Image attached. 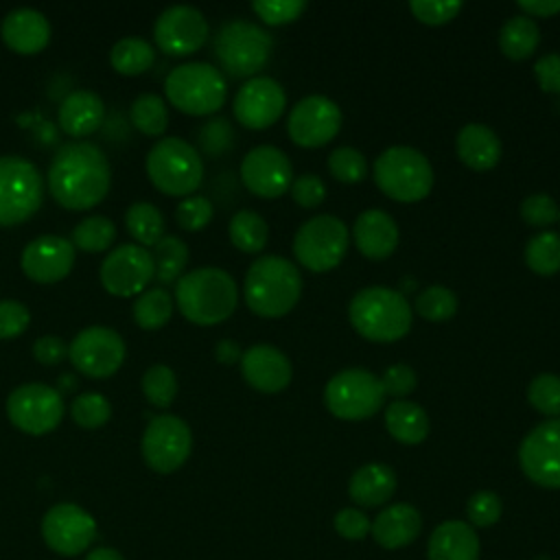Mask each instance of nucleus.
<instances>
[{"label": "nucleus", "instance_id": "nucleus-1", "mask_svg": "<svg viewBox=\"0 0 560 560\" xmlns=\"http://www.w3.org/2000/svg\"><path fill=\"white\" fill-rule=\"evenodd\" d=\"M112 182L105 153L85 140L63 144L48 166V188L52 199L66 210H90L98 206Z\"/></svg>", "mask_w": 560, "mask_h": 560}, {"label": "nucleus", "instance_id": "nucleus-2", "mask_svg": "<svg viewBox=\"0 0 560 560\" xmlns=\"http://www.w3.org/2000/svg\"><path fill=\"white\" fill-rule=\"evenodd\" d=\"M175 304L188 322L197 326H214L234 313L238 289L228 271L219 267H199L177 280Z\"/></svg>", "mask_w": 560, "mask_h": 560}, {"label": "nucleus", "instance_id": "nucleus-3", "mask_svg": "<svg viewBox=\"0 0 560 560\" xmlns=\"http://www.w3.org/2000/svg\"><path fill=\"white\" fill-rule=\"evenodd\" d=\"M243 295L260 317L287 315L302 295V276L293 262L282 256H260L245 273Z\"/></svg>", "mask_w": 560, "mask_h": 560}, {"label": "nucleus", "instance_id": "nucleus-4", "mask_svg": "<svg viewBox=\"0 0 560 560\" xmlns=\"http://www.w3.org/2000/svg\"><path fill=\"white\" fill-rule=\"evenodd\" d=\"M348 317L363 339L376 343L398 341L411 328V306L407 298L389 287L361 289L348 306Z\"/></svg>", "mask_w": 560, "mask_h": 560}, {"label": "nucleus", "instance_id": "nucleus-5", "mask_svg": "<svg viewBox=\"0 0 560 560\" xmlns=\"http://www.w3.org/2000/svg\"><path fill=\"white\" fill-rule=\"evenodd\" d=\"M164 92L175 109L188 116H208L223 107L228 83L221 70L212 63L190 61L168 72Z\"/></svg>", "mask_w": 560, "mask_h": 560}, {"label": "nucleus", "instance_id": "nucleus-6", "mask_svg": "<svg viewBox=\"0 0 560 560\" xmlns=\"http://www.w3.org/2000/svg\"><path fill=\"white\" fill-rule=\"evenodd\" d=\"M147 175L160 192L190 197L201 186L203 162L190 142L171 136L151 147L147 155Z\"/></svg>", "mask_w": 560, "mask_h": 560}, {"label": "nucleus", "instance_id": "nucleus-7", "mask_svg": "<svg viewBox=\"0 0 560 560\" xmlns=\"http://www.w3.org/2000/svg\"><path fill=\"white\" fill-rule=\"evenodd\" d=\"M374 182L389 199L413 203L431 192L433 168L418 149L389 147L374 162Z\"/></svg>", "mask_w": 560, "mask_h": 560}, {"label": "nucleus", "instance_id": "nucleus-8", "mask_svg": "<svg viewBox=\"0 0 560 560\" xmlns=\"http://www.w3.org/2000/svg\"><path fill=\"white\" fill-rule=\"evenodd\" d=\"M271 35L262 26L245 20L225 22L214 37V55L221 68L234 79L254 77L262 70L271 57Z\"/></svg>", "mask_w": 560, "mask_h": 560}, {"label": "nucleus", "instance_id": "nucleus-9", "mask_svg": "<svg viewBox=\"0 0 560 560\" xmlns=\"http://www.w3.org/2000/svg\"><path fill=\"white\" fill-rule=\"evenodd\" d=\"M44 197V182L37 166L18 155L0 158V228L31 219Z\"/></svg>", "mask_w": 560, "mask_h": 560}, {"label": "nucleus", "instance_id": "nucleus-10", "mask_svg": "<svg viewBox=\"0 0 560 560\" xmlns=\"http://www.w3.org/2000/svg\"><path fill=\"white\" fill-rule=\"evenodd\" d=\"M385 402L381 378L363 368L337 372L324 389L326 409L339 420H365Z\"/></svg>", "mask_w": 560, "mask_h": 560}, {"label": "nucleus", "instance_id": "nucleus-11", "mask_svg": "<svg viewBox=\"0 0 560 560\" xmlns=\"http://www.w3.org/2000/svg\"><path fill=\"white\" fill-rule=\"evenodd\" d=\"M350 232L332 214H317L304 221L293 236V254L300 265L315 273L335 269L348 252Z\"/></svg>", "mask_w": 560, "mask_h": 560}, {"label": "nucleus", "instance_id": "nucleus-12", "mask_svg": "<svg viewBox=\"0 0 560 560\" xmlns=\"http://www.w3.org/2000/svg\"><path fill=\"white\" fill-rule=\"evenodd\" d=\"M61 394L46 383H26L15 387L7 398V416L13 427L28 435L52 431L63 418Z\"/></svg>", "mask_w": 560, "mask_h": 560}, {"label": "nucleus", "instance_id": "nucleus-13", "mask_svg": "<svg viewBox=\"0 0 560 560\" xmlns=\"http://www.w3.org/2000/svg\"><path fill=\"white\" fill-rule=\"evenodd\" d=\"M142 457L155 472H175L190 455L192 433L188 424L171 413L155 416L142 433Z\"/></svg>", "mask_w": 560, "mask_h": 560}, {"label": "nucleus", "instance_id": "nucleus-14", "mask_svg": "<svg viewBox=\"0 0 560 560\" xmlns=\"http://www.w3.org/2000/svg\"><path fill=\"white\" fill-rule=\"evenodd\" d=\"M98 276L107 293L116 298H131L140 295L144 287L155 278V262L147 247L122 243L105 256Z\"/></svg>", "mask_w": 560, "mask_h": 560}, {"label": "nucleus", "instance_id": "nucleus-15", "mask_svg": "<svg viewBox=\"0 0 560 560\" xmlns=\"http://www.w3.org/2000/svg\"><path fill=\"white\" fill-rule=\"evenodd\" d=\"M72 365L90 378H107L125 361L122 337L107 326H88L68 346Z\"/></svg>", "mask_w": 560, "mask_h": 560}, {"label": "nucleus", "instance_id": "nucleus-16", "mask_svg": "<svg viewBox=\"0 0 560 560\" xmlns=\"http://www.w3.org/2000/svg\"><path fill=\"white\" fill-rule=\"evenodd\" d=\"M341 109L322 94H311L293 105L287 120L289 138L304 149H317L330 142L341 129Z\"/></svg>", "mask_w": 560, "mask_h": 560}, {"label": "nucleus", "instance_id": "nucleus-17", "mask_svg": "<svg viewBox=\"0 0 560 560\" xmlns=\"http://www.w3.org/2000/svg\"><path fill=\"white\" fill-rule=\"evenodd\" d=\"M518 464L542 488H560V418L534 427L521 442Z\"/></svg>", "mask_w": 560, "mask_h": 560}, {"label": "nucleus", "instance_id": "nucleus-18", "mask_svg": "<svg viewBox=\"0 0 560 560\" xmlns=\"http://www.w3.org/2000/svg\"><path fill=\"white\" fill-rule=\"evenodd\" d=\"M210 26L203 13L188 4H175L160 13L153 24V39L158 48L173 57L197 52L208 39Z\"/></svg>", "mask_w": 560, "mask_h": 560}, {"label": "nucleus", "instance_id": "nucleus-19", "mask_svg": "<svg viewBox=\"0 0 560 560\" xmlns=\"http://www.w3.org/2000/svg\"><path fill=\"white\" fill-rule=\"evenodd\" d=\"M42 534L52 551L79 556L96 538V521L77 503H57L46 512Z\"/></svg>", "mask_w": 560, "mask_h": 560}, {"label": "nucleus", "instance_id": "nucleus-20", "mask_svg": "<svg viewBox=\"0 0 560 560\" xmlns=\"http://www.w3.org/2000/svg\"><path fill=\"white\" fill-rule=\"evenodd\" d=\"M241 179L256 197L276 199L291 188L293 166L284 151L271 144H260L247 151L243 158Z\"/></svg>", "mask_w": 560, "mask_h": 560}, {"label": "nucleus", "instance_id": "nucleus-21", "mask_svg": "<svg viewBox=\"0 0 560 560\" xmlns=\"http://www.w3.org/2000/svg\"><path fill=\"white\" fill-rule=\"evenodd\" d=\"M287 96L282 85L271 77H252L234 96V116L247 129H267L284 112Z\"/></svg>", "mask_w": 560, "mask_h": 560}, {"label": "nucleus", "instance_id": "nucleus-22", "mask_svg": "<svg viewBox=\"0 0 560 560\" xmlns=\"http://www.w3.org/2000/svg\"><path fill=\"white\" fill-rule=\"evenodd\" d=\"M20 265L22 271L39 284L59 282L74 265V245L57 234L37 236L22 249Z\"/></svg>", "mask_w": 560, "mask_h": 560}, {"label": "nucleus", "instance_id": "nucleus-23", "mask_svg": "<svg viewBox=\"0 0 560 560\" xmlns=\"http://www.w3.org/2000/svg\"><path fill=\"white\" fill-rule=\"evenodd\" d=\"M241 374L254 389L262 394L282 392L293 376L291 361L284 352L269 343H256L241 357Z\"/></svg>", "mask_w": 560, "mask_h": 560}, {"label": "nucleus", "instance_id": "nucleus-24", "mask_svg": "<svg viewBox=\"0 0 560 560\" xmlns=\"http://www.w3.org/2000/svg\"><path fill=\"white\" fill-rule=\"evenodd\" d=\"M2 42L18 55H35L50 42V24L44 13L22 7L4 15L0 24Z\"/></svg>", "mask_w": 560, "mask_h": 560}, {"label": "nucleus", "instance_id": "nucleus-25", "mask_svg": "<svg viewBox=\"0 0 560 560\" xmlns=\"http://www.w3.org/2000/svg\"><path fill=\"white\" fill-rule=\"evenodd\" d=\"M352 238L365 258L383 260L398 247V225L385 210L370 208L357 217Z\"/></svg>", "mask_w": 560, "mask_h": 560}, {"label": "nucleus", "instance_id": "nucleus-26", "mask_svg": "<svg viewBox=\"0 0 560 560\" xmlns=\"http://www.w3.org/2000/svg\"><path fill=\"white\" fill-rule=\"evenodd\" d=\"M422 529L420 512L409 503H394L372 521V536L385 549H400L418 538Z\"/></svg>", "mask_w": 560, "mask_h": 560}, {"label": "nucleus", "instance_id": "nucleus-27", "mask_svg": "<svg viewBox=\"0 0 560 560\" xmlns=\"http://www.w3.org/2000/svg\"><path fill=\"white\" fill-rule=\"evenodd\" d=\"M105 118V105L98 94L92 90H74L70 92L57 112L59 127L72 136V138H83L94 133Z\"/></svg>", "mask_w": 560, "mask_h": 560}, {"label": "nucleus", "instance_id": "nucleus-28", "mask_svg": "<svg viewBox=\"0 0 560 560\" xmlns=\"http://www.w3.org/2000/svg\"><path fill=\"white\" fill-rule=\"evenodd\" d=\"M429 560H479V538L464 521L440 523L427 545Z\"/></svg>", "mask_w": 560, "mask_h": 560}, {"label": "nucleus", "instance_id": "nucleus-29", "mask_svg": "<svg viewBox=\"0 0 560 560\" xmlns=\"http://www.w3.org/2000/svg\"><path fill=\"white\" fill-rule=\"evenodd\" d=\"M455 147H457V158L472 171H490L497 166L501 158L499 136L481 122L464 125L457 133Z\"/></svg>", "mask_w": 560, "mask_h": 560}, {"label": "nucleus", "instance_id": "nucleus-30", "mask_svg": "<svg viewBox=\"0 0 560 560\" xmlns=\"http://www.w3.org/2000/svg\"><path fill=\"white\" fill-rule=\"evenodd\" d=\"M396 490V472L387 464H365L350 477V499L363 508H376L392 499Z\"/></svg>", "mask_w": 560, "mask_h": 560}, {"label": "nucleus", "instance_id": "nucleus-31", "mask_svg": "<svg viewBox=\"0 0 560 560\" xmlns=\"http://www.w3.org/2000/svg\"><path fill=\"white\" fill-rule=\"evenodd\" d=\"M385 427L396 442L411 446L429 435V416L420 405L400 398L387 405Z\"/></svg>", "mask_w": 560, "mask_h": 560}, {"label": "nucleus", "instance_id": "nucleus-32", "mask_svg": "<svg viewBox=\"0 0 560 560\" xmlns=\"http://www.w3.org/2000/svg\"><path fill=\"white\" fill-rule=\"evenodd\" d=\"M540 44L538 24L527 15L510 18L499 33V48L508 59H527Z\"/></svg>", "mask_w": 560, "mask_h": 560}, {"label": "nucleus", "instance_id": "nucleus-33", "mask_svg": "<svg viewBox=\"0 0 560 560\" xmlns=\"http://www.w3.org/2000/svg\"><path fill=\"white\" fill-rule=\"evenodd\" d=\"M109 63L125 77L147 72L155 63L153 46L142 37H122L109 50Z\"/></svg>", "mask_w": 560, "mask_h": 560}, {"label": "nucleus", "instance_id": "nucleus-34", "mask_svg": "<svg viewBox=\"0 0 560 560\" xmlns=\"http://www.w3.org/2000/svg\"><path fill=\"white\" fill-rule=\"evenodd\" d=\"M228 232L232 245L245 254H258L269 241L267 221L254 210H238L230 219Z\"/></svg>", "mask_w": 560, "mask_h": 560}, {"label": "nucleus", "instance_id": "nucleus-35", "mask_svg": "<svg viewBox=\"0 0 560 560\" xmlns=\"http://www.w3.org/2000/svg\"><path fill=\"white\" fill-rule=\"evenodd\" d=\"M125 228L136 238V245H155L164 236V217L149 201H136L125 212Z\"/></svg>", "mask_w": 560, "mask_h": 560}, {"label": "nucleus", "instance_id": "nucleus-36", "mask_svg": "<svg viewBox=\"0 0 560 560\" xmlns=\"http://www.w3.org/2000/svg\"><path fill=\"white\" fill-rule=\"evenodd\" d=\"M151 256L155 262L158 282L168 284L182 278V271L188 265V245L182 238L168 234L153 245Z\"/></svg>", "mask_w": 560, "mask_h": 560}, {"label": "nucleus", "instance_id": "nucleus-37", "mask_svg": "<svg viewBox=\"0 0 560 560\" xmlns=\"http://www.w3.org/2000/svg\"><path fill=\"white\" fill-rule=\"evenodd\" d=\"M173 315V298L166 289H149L133 302V322L142 330L162 328Z\"/></svg>", "mask_w": 560, "mask_h": 560}, {"label": "nucleus", "instance_id": "nucleus-38", "mask_svg": "<svg viewBox=\"0 0 560 560\" xmlns=\"http://www.w3.org/2000/svg\"><path fill=\"white\" fill-rule=\"evenodd\" d=\"M525 262L538 276H553L560 271V234L540 232L527 241Z\"/></svg>", "mask_w": 560, "mask_h": 560}, {"label": "nucleus", "instance_id": "nucleus-39", "mask_svg": "<svg viewBox=\"0 0 560 560\" xmlns=\"http://www.w3.org/2000/svg\"><path fill=\"white\" fill-rule=\"evenodd\" d=\"M129 118H131L133 127L138 131H142L144 136H160V133H164V129L168 125V112H166L164 101L151 92L133 98Z\"/></svg>", "mask_w": 560, "mask_h": 560}, {"label": "nucleus", "instance_id": "nucleus-40", "mask_svg": "<svg viewBox=\"0 0 560 560\" xmlns=\"http://www.w3.org/2000/svg\"><path fill=\"white\" fill-rule=\"evenodd\" d=\"M116 238V225L112 219L92 214L72 230V245L83 252H105Z\"/></svg>", "mask_w": 560, "mask_h": 560}, {"label": "nucleus", "instance_id": "nucleus-41", "mask_svg": "<svg viewBox=\"0 0 560 560\" xmlns=\"http://www.w3.org/2000/svg\"><path fill=\"white\" fill-rule=\"evenodd\" d=\"M140 387L153 407H168L177 394V376L168 365L155 363L142 374Z\"/></svg>", "mask_w": 560, "mask_h": 560}, {"label": "nucleus", "instance_id": "nucleus-42", "mask_svg": "<svg viewBox=\"0 0 560 560\" xmlns=\"http://www.w3.org/2000/svg\"><path fill=\"white\" fill-rule=\"evenodd\" d=\"M416 311L429 322H446L457 313V298L451 289L433 284L416 298Z\"/></svg>", "mask_w": 560, "mask_h": 560}, {"label": "nucleus", "instance_id": "nucleus-43", "mask_svg": "<svg viewBox=\"0 0 560 560\" xmlns=\"http://www.w3.org/2000/svg\"><path fill=\"white\" fill-rule=\"evenodd\" d=\"M70 416L83 429H98L109 420L112 407L103 394L85 392L72 400Z\"/></svg>", "mask_w": 560, "mask_h": 560}, {"label": "nucleus", "instance_id": "nucleus-44", "mask_svg": "<svg viewBox=\"0 0 560 560\" xmlns=\"http://www.w3.org/2000/svg\"><path fill=\"white\" fill-rule=\"evenodd\" d=\"M527 400L536 411L560 418V376L538 374L527 387Z\"/></svg>", "mask_w": 560, "mask_h": 560}, {"label": "nucleus", "instance_id": "nucleus-45", "mask_svg": "<svg viewBox=\"0 0 560 560\" xmlns=\"http://www.w3.org/2000/svg\"><path fill=\"white\" fill-rule=\"evenodd\" d=\"M328 171L343 184H357L368 175V162L361 151L352 147H337L328 155Z\"/></svg>", "mask_w": 560, "mask_h": 560}, {"label": "nucleus", "instance_id": "nucleus-46", "mask_svg": "<svg viewBox=\"0 0 560 560\" xmlns=\"http://www.w3.org/2000/svg\"><path fill=\"white\" fill-rule=\"evenodd\" d=\"M212 203L208 197L203 195H190V197H184L179 201V206L175 208V219H177V225L182 230H188V232H199L203 230L210 221H212Z\"/></svg>", "mask_w": 560, "mask_h": 560}, {"label": "nucleus", "instance_id": "nucleus-47", "mask_svg": "<svg viewBox=\"0 0 560 560\" xmlns=\"http://www.w3.org/2000/svg\"><path fill=\"white\" fill-rule=\"evenodd\" d=\"M252 11L271 26H282L289 22H295L304 11V0H256L252 2Z\"/></svg>", "mask_w": 560, "mask_h": 560}, {"label": "nucleus", "instance_id": "nucleus-48", "mask_svg": "<svg viewBox=\"0 0 560 560\" xmlns=\"http://www.w3.org/2000/svg\"><path fill=\"white\" fill-rule=\"evenodd\" d=\"M234 144V129L228 122V118H210L199 129V147L206 155L219 158L225 151H230Z\"/></svg>", "mask_w": 560, "mask_h": 560}, {"label": "nucleus", "instance_id": "nucleus-49", "mask_svg": "<svg viewBox=\"0 0 560 560\" xmlns=\"http://www.w3.org/2000/svg\"><path fill=\"white\" fill-rule=\"evenodd\" d=\"M411 13L416 15L418 22L429 24V26H440L451 22L459 9L462 2H453V0H411L409 2Z\"/></svg>", "mask_w": 560, "mask_h": 560}, {"label": "nucleus", "instance_id": "nucleus-50", "mask_svg": "<svg viewBox=\"0 0 560 560\" xmlns=\"http://www.w3.org/2000/svg\"><path fill=\"white\" fill-rule=\"evenodd\" d=\"M521 217H523L525 223H529L534 228H547L560 217V208L549 195L534 192V195L523 199Z\"/></svg>", "mask_w": 560, "mask_h": 560}, {"label": "nucleus", "instance_id": "nucleus-51", "mask_svg": "<svg viewBox=\"0 0 560 560\" xmlns=\"http://www.w3.org/2000/svg\"><path fill=\"white\" fill-rule=\"evenodd\" d=\"M468 521L477 527H490L501 516V499L490 490L475 492L466 503Z\"/></svg>", "mask_w": 560, "mask_h": 560}, {"label": "nucleus", "instance_id": "nucleus-52", "mask_svg": "<svg viewBox=\"0 0 560 560\" xmlns=\"http://www.w3.org/2000/svg\"><path fill=\"white\" fill-rule=\"evenodd\" d=\"M31 324L28 308L18 300L0 302V339H13L22 335Z\"/></svg>", "mask_w": 560, "mask_h": 560}, {"label": "nucleus", "instance_id": "nucleus-53", "mask_svg": "<svg viewBox=\"0 0 560 560\" xmlns=\"http://www.w3.org/2000/svg\"><path fill=\"white\" fill-rule=\"evenodd\" d=\"M293 201L302 208H317L326 199V184L313 173H304L291 182L289 188Z\"/></svg>", "mask_w": 560, "mask_h": 560}, {"label": "nucleus", "instance_id": "nucleus-54", "mask_svg": "<svg viewBox=\"0 0 560 560\" xmlns=\"http://www.w3.org/2000/svg\"><path fill=\"white\" fill-rule=\"evenodd\" d=\"M381 385H383V392H385V396L389 394V396H394V398H402V396H407V394H411L413 389H416V372L409 368V365H405V363H394V365H389L381 376Z\"/></svg>", "mask_w": 560, "mask_h": 560}, {"label": "nucleus", "instance_id": "nucleus-55", "mask_svg": "<svg viewBox=\"0 0 560 560\" xmlns=\"http://www.w3.org/2000/svg\"><path fill=\"white\" fill-rule=\"evenodd\" d=\"M370 527H372L370 518L354 508H343L335 514V529L339 536H343L348 540L365 538L370 534Z\"/></svg>", "mask_w": 560, "mask_h": 560}, {"label": "nucleus", "instance_id": "nucleus-56", "mask_svg": "<svg viewBox=\"0 0 560 560\" xmlns=\"http://www.w3.org/2000/svg\"><path fill=\"white\" fill-rule=\"evenodd\" d=\"M534 74L542 92L560 94V55L549 52L534 63Z\"/></svg>", "mask_w": 560, "mask_h": 560}, {"label": "nucleus", "instance_id": "nucleus-57", "mask_svg": "<svg viewBox=\"0 0 560 560\" xmlns=\"http://www.w3.org/2000/svg\"><path fill=\"white\" fill-rule=\"evenodd\" d=\"M33 357L42 365H59L68 357V346L61 337L44 335L33 343Z\"/></svg>", "mask_w": 560, "mask_h": 560}, {"label": "nucleus", "instance_id": "nucleus-58", "mask_svg": "<svg viewBox=\"0 0 560 560\" xmlns=\"http://www.w3.org/2000/svg\"><path fill=\"white\" fill-rule=\"evenodd\" d=\"M518 9L525 11L527 18H551L560 13V0H518Z\"/></svg>", "mask_w": 560, "mask_h": 560}, {"label": "nucleus", "instance_id": "nucleus-59", "mask_svg": "<svg viewBox=\"0 0 560 560\" xmlns=\"http://www.w3.org/2000/svg\"><path fill=\"white\" fill-rule=\"evenodd\" d=\"M214 357H217L219 363L232 365V363L241 361L243 352H241V346H238L236 341H232V339H221V341L217 343V348H214Z\"/></svg>", "mask_w": 560, "mask_h": 560}, {"label": "nucleus", "instance_id": "nucleus-60", "mask_svg": "<svg viewBox=\"0 0 560 560\" xmlns=\"http://www.w3.org/2000/svg\"><path fill=\"white\" fill-rule=\"evenodd\" d=\"M85 560H125V558L116 549H112V547H96V549H92L88 553Z\"/></svg>", "mask_w": 560, "mask_h": 560}, {"label": "nucleus", "instance_id": "nucleus-61", "mask_svg": "<svg viewBox=\"0 0 560 560\" xmlns=\"http://www.w3.org/2000/svg\"><path fill=\"white\" fill-rule=\"evenodd\" d=\"M558 219H560V217H558Z\"/></svg>", "mask_w": 560, "mask_h": 560}]
</instances>
